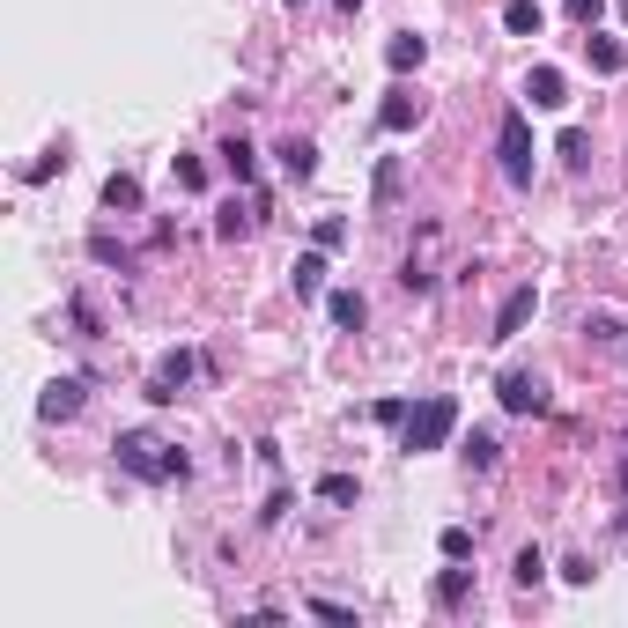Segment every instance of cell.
Here are the masks:
<instances>
[{
    "label": "cell",
    "mask_w": 628,
    "mask_h": 628,
    "mask_svg": "<svg viewBox=\"0 0 628 628\" xmlns=\"http://www.w3.org/2000/svg\"><path fill=\"white\" fill-rule=\"evenodd\" d=\"M584 340H592V348H614V340H621V318H614V311H592V318H584Z\"/></svg>",
    "instance_id": "obj_23"
},
{
    "label": "cell",
    "mask_w": 628,
    "mask_h": 628,
    "mask_svg": "<svg viewBox=\"0 0 628 628\" xmlns=\"http://www.w3.org/2000/svg\"><path fill=\"white\" fill-rule=\"evenodd\" d=\"M584 52H592V74H621L628 67V45H621V37H584Z\"/></svg>",
    "instance_id": "obj_15"
},
{
    "label": "cell",
    "mask_w": 628,
    "mask_h": 628,
    "mask_svg": "<svg viewBox=\"0 0 628 628\" xmlns=\"http://www.w3.org/2000/svg\"><path fill=\"white\" fill-rule=\"evenodd\" d=\"M496 156H503V178L518 185H532V126H525V111H503V126H496Z\"/></svg>",
    "instance_id": "obj_3"
},
{
    "label": "cell",
    "mask_w": 628,
    "mask_h": 628,
    "mask_svg": "<svg viewBox=\"0 0 628 628\" xmlns=\"http://www.w3.org/2000/svg\"><path fill=\"white\" fill-rule=\"evenodd\" d=\"M503 30H510V37H540V0H510V8H503Z\"/></svg>",
    "instance_id": "obj_21"
},
{
    "label": "cell",
    "mask_w": 628,
    "mask_h": 628,
    "mask_svg": "<svg viewBox=\"0 0 628 628\" xmlns=\"http://www.w3.org/2000/svg\"><path fill=\"white\" fill-rule=\"evenodd\" d=\"M436 547H444V562H466L473 555V532L466 525H444V540H436Z\"/></svg>",
    "instance_id": "obj_29"
},
{
    "label": "cell",
    "mask_w": 628,
    "mask_h": 628,
    "mask_svg": "<svg viewBox=\"0 0 628 628\" xmlns=\"http://www.w3.org/2000/svg\"><path fill=\"white\" fill-rule=\"evenodd\" d=\"M621 496H628V466H621Z\"/></svg>",
    "instance_id": "obj_35"
},
{
    "label": "cell",
    "mask_w": 628,
    "mask_h": 628,
    "mask_svg": "<svg viewBox=\"0 0 628 628\" xmlns=\"http://www.w3.org/2000/svg\"><path fill=\"white\" fill-rule=\"evenodd\" d=\"M510 577H518L525 592H532V584L547 577V555H540V547H518V562H510Z\"/></svg>",
    "instance_id": "obj_24"
},
{
    "label": "cell",
    "mask_w": 628,
    "mask_h": 628,
    "mask_svg": "<svg viewBox=\"0 0 628 628\" xmlns=\"http://www.w3.org/2000/svg\"><path fill=\"white\" fill-rule=\"evenodd\" d=\"M370 200H377V207H392V200H399V156H385V163H377V185H370Z\"/></svg>",
    "instance_id": "obj_25"
},
{
    "label": "cell",
    "mask_w": 628,
    "mask_h": 628,
    "mask_svg": "<svg viewBox=\"0 0 628 628\" xmlns=\"http://www.w3.org/2000/svg\"><path fill=\"white\" fill-rule=\"evenodd\" d=\"M274 156H281V170H289V178H296V185H311V178H318V148H311V141H303V133H289V141H281V148H274Z\"/></svg>",
    "instance_id": "obj_11"
},
{
    "label": "cell",
    "mask_w": 628,
    "mask_h": 628,
    "mask_svg": "<svg viewBox=\"0 0 628 628\" xmlns=\"http://www.w3.org/2000/svg\"><path fill=\"white\" fill-rule=\"evenodd\" d=\"M52 170H67V156H60V148H52V156H37V163L23 170V178H30V185H45V178H52Z\"/></svg>",
    "instance_id": "obj_32"
},
{
    "label": "cell",
    "mask_w": 628,
    "mask_h": 628,
    "mask_svg": "<svg viewBox=\"0 0 628 628\" xmlns=\"http://www.w3.org/2000/svg\"><path fill=\"white\" fill-rule=\"evenodd\" d=\"M496 399H503L510 414H547V385L532 370H503L496 377Z\"/></svg>",
    "instance_id": "obj_5"
},
{
    "label": "cell",
    "mask_w": 628,
    "mask_h": 628,
    "mask_svg": "<svg viewBox=\"0 0 628 628\" xmlns=\"http://www.w3.org/2000/svg\"><path fill=\"white\" fill-rule=\"evenodd\" d=\"M562 8H569V23H577V30H599V15H606V0H562Z\"/></svg>",
    "instance_id": "obj_30"
},
{
    "label": "cell",
    "mask_w": 628,
    "mask_h": 628,
    "mask_svg": "<svg viewBox=\"0 0 628 628\" xmlns=\"http://www.w3.org/2000/svg\"><path fill=\"white\" fill-rule=\"evenodd\" d=\"M318 289H326V252L311 244V252L296 259V296H318Z\"/></svg>",
    "instance_id": "obj_18"
},
{
    "label": "cell",
    "mask_w": 628,
    "mask_h": 628,
    "mask_svg": "<svg viewBox=\"0 0 628 628\" xmlns=\"http://www.w3.org/2000/svg\"><path fill=\"white\" fill-rule=\"evenodd\" d=\"M422 60H429V37H414V30H407V37H392V45H385V67H392V74H414Z\"/></svg>",
    "instance_id": "obj_14"
},
{
    "label": "cell",
    "mask_w": 628,
    "mask_h": 628,
    "mask_svg": "<svg viewBox=\"0 0 628 628\" xmlns=\"http://www.w3.org/2000/svg\"><path fill=\"white\" fill-rule=\"evenodd\" d=\"M193 370H200V355H193V348H170L163 363L148 370V399H156V407H170V399L193 385Z\"/></svg>",
    "instance_id": "obj_4"
},
{
    "label": "cell",
    "mask_w": 628,
    "mask_h": 628,
    "mask_svg": "<svg viewBox=\"0 0 628 628\" xmlns=\"http://www.w3.org/2000/svg\"><path fill=\"white\" fill-rule=\"evenodd\" d=\"M215 156H222V170H230V178H237V185H252V170H259V148H252V141H244V133H230V141H222V148H215Z\"/></svg>",
    "instance_id": "obj_12"
},
{
    "label": "cell",
    "mask_w": 628,
    "mask_h": 628,
    "mask_svg": "<svg viewBox=\"0 0 628 628\" xmlns=\"http://www.w3.org/2000/svg\"><path fill=\"white\" fill-rule=\"evenodd\" d=\"M104 207L111 215H133V207H141V178H133V170H111L104 178Z\"/></svg>",
    "instance_id": "obj_13"
},
{
    "label": "cell",
    "mask_w": 628,
    "mask_h": 628,
    "mask_svg": "<svg viewBox=\"0 0 628 628\" xmlns=\"http://www.w3.org/2000/svg\"><path fill=\"white\" fill-rule=\"evenodd\" d=\"M311 614H318V621H340V628H355V606H340V599H311Z\"/></svg>",
    "instance_id": "obj_31"
},
{
    "label": "cell",
    "mask_w": 628,
    "mask_h": 628,
    "mask_svg": "<svg viewBox=\"0 0 628 628\" xmlns=\"http://www.w3.org/2000/svg\"><path fill=\"white\" fill-rule=\"evenodd\" d=\"M532 311H540V289L525 281V289H510V296H503V311H496V333H488V340H518V333L532 326Z\"/></svg>",
    "instance_id": "obj_8"
},
{
    "label": "cell",
    "mask_w": 628,
    "mask_h": 628,
    "mask_svg": "<svg viewBox=\"0 0 628 628\" xmlns=\"http://www.w3.org/2000/svg\"><path fill=\"white\" fill-rule=\"evenodd\" d=\"M451 429H459V399H451V392H429L422 407H407V422H399V451H407V459L444 451Z\"/></svg>",
    "instance_id": "obj_2"
},
{
    "label": "cell",
    "mask_w": 628,
    "mask_h": 628,
    "mask_svg": "<svg viewBox=\"0 0 628 628\" xmlns=\"http://www.w3.org/2000/svg\"><path fill=\"white\" fill-rule=\"evenodd\" d=\"M340 8H348V15H355V8H363V0H340Z\"/></svg>",
    "instance_id": "obj_34"
},
{
    "label": "cell",
    "mask_w": 628,
    "mask_h": 628,
    "mask_svg": "<svg viewBox=\"0 0 628 628\" xmlns=\"http://www.w3.org/2000/svg\"><path fill=\"white\" fill-rule=\"evenodd\" d=\"M525 97H532V111H562L569 104V74L562 67H532L525 74Z\"/></svg>",
    "instance_id": "obj_10"
},
{
    "label": "cell",
    "mask_w": 628,
    "mask_h": 628,
    "mask_svg": "<svg viewBox=\"0 0 628 628\" xmlns=\"http://www.w3.org/2000/svg\"><path fill=\"white\" fill-rule=\"evenodd\" d=\"M496 459H503V444H496V429H473V436H466V466H473V473H488V466H496Z\"/></svg>",
    "instance_id": "obj_19"
},
{
    "label": "cell",
    "mask_w": 628,
    "mask_h": 628,
    "mask_svg": "<svg viewBox=\"0 0 628 628\" xmlns=\"http://www.w3.org/2000/svg\"><path fill=\"white\" fill-rule=\"evenodd\" d=\"M326 311H333V326H348V333H355V326L370 318V303H363V289H333V296H326Z\"/></svg>",
    "instance_id": "obj_16"
},
{
    "label": "cell",
    "mask_w": 628,
    "mask_h": 628,
    "mask_svg": "<svg viewBox=\"0 0 628 628\" xmlns=\"http://www.w3.org/2000/svg\"><path fill=\"white\" fill-rule=\"evenodd\" d=\"M289 518V481L274 473V488H266V503H259V525H281Z\"/></svg>",
    "instance_id": "obj_26"
},
{
    "label": "cell",
    "mask_w": 628,
    "mask_h": 628,
    "mask_svg": "<svg viewBox=\"0 0 628 628\" xmlns=\"http://www.w3.org/2000/svg\"><path fill=\"white\" fill-rule=\"evenodd\" d=\"M555 156H562L569 170H584V163H592V133H584V126H562V141H555Z\"/></svg>",
    "instance_id": "obj_20"
},
{
    "label": "cell",
    "mask_w": 628,
    "mask_h": 628,
    "mask_svg": "<svg viewBox=\"0 0 628 628\" xmlns=\"http://www.w3.org/2000/svg\"><path fill=\"white\" fill-rule=\"evenodd\" d=\"M436 244H444V230L422 222V252H407V266H399V289H407V296H429V289H436V266H429Z\"/></svg>",
    "instance_id": "obj_6"
},
{
    "label": "cell",
    "mask_w": 628,
    "mask_h": 628,
    "mask_svg": "<svg viewBox=\"0 0 628 628\" xmlns=\"http://www.w3.org/2000/svg\"><path fill=\"white\" fill-rule=\"evenodd\" d=\"M82 399H89L82 377H52L45 399H37V414H45V422H74V414H82Z\"/></svg>",
    "instance_id": "obj_9"
},
{
    "label": "cell",
    "mask_w": 628,
    "mask_h": 628,
    "mask_svg": "<svg viewBox=\"0 0 628 628\" xmlns=\"http://www.w3.org/2000/svg\"><path fill=\"white\" fill-rule=\"evenodd\" d=\"M311 244H318V252H340V244H348V222H340V215H326V222L311 230Z\"/></svg>",
    "instance_id": "obj_28"
},
{
    "label": "cell",
    "mask_w": 628,
    "mask_h": 628,
    "mask_svg": "<svg viewBox=\"0 0 628 628\" xmlns=\"http://www.w3.org/2000/svg\"><path fill=\"white\" fill-rule=\"evenodd\" d=\"M170 178H178V193H200V185H207V163H200V156H178V163H170Z\"/></svg>",
    "instance_id": "obj_27"
},
{
    "label": "cell",
    "mask_w": 628,
    "mask_h": 628,
    "mask_svg": "<svg viewBox=\"0 0 628 628\" xmlns=\"http://www.w3.org/2000/svg\"><path fill=\"white\" fill-rule=\"evenodd\" d=\"M119 466L126 473H141V481H185V451L178 444H163L156 429H119Z\"/></svg>",
    "instance_id": "obj_1"
},
{
    "label": "cell",
    "mask_w": 628,
    "mask_h": 628,
    "mask_svg": "<svg viewBox=\"0 0 628 628\" xmlns=\"http://www.w3.org/2000/svg\"><path fill=\"white\" fill-rule=\"evenodd\" d=\"M370 414H377V422H385V429H399V422H407V399H377Z\"/></svg>",
    "instance_id": "obj_33"
},
{
    "label": "cell",
    "mask_w": 628,
    "mask_h": 628,
    "mask_svg": "<svg viewBox=\"0 0 628 628\" xmlns=\"http://www.w3.org/2000/svg\"><path fill=\"white\" fill-rule=\"evenodd\" d=\"M355 496H363V481H355V473H326V481H318V503H340V510H348Z\"/></svg>",
    "instance_id": "obj_22"
},
{
    "label": "cell",
    "mask_w": 628,
    "mask_h": 628,
    "mask_svg": "<svg viewBox=\"0 0 628 628\" xmlns=\"http://www.w3.org/2000/svg\"><path fill=\"white\" fill-rule=\"evenodd\" d=\"M289 8H303V0H289Z\"/></svg>",
    "instance_id": "obj_36"
},
{
    "label": "cell",
    "mask_w": 628,
    "mask_h": 628,
    "mask_svg": "<svg viewBox=\"0 0 628 628\" xmlns=\"http://www.w3.org/2000/svg\"><path fill=\"white\" fill-rule=\"evenodd\" d=\"M422 119H429V104L414 97V89H385V104H377V126L385 133H414Z\"/></svg>",
    "instance_id": "obj_7"
},
{
    "label": "cell",
    "mask_w": 628,
    "mask_h": 628,
    "mask_svg": "<svg viewBox=\"0 0 628 628\" xmlns=\"http://www.w3.org/2000/svg\"><path fill=\"white\" fill-rule=\"evenodd\" d=\"M466 599H473V569L451 562L444 577H436V606H466Z\"/></svg>",
    "instance_id": "obj_17"
}]
</instances>
